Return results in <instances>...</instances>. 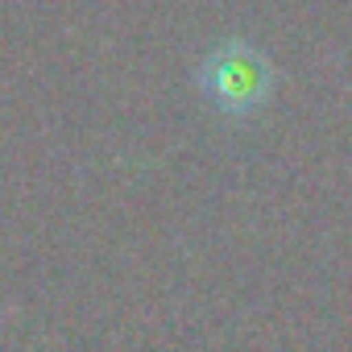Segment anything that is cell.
Segmentation results:
<instances>
[{
  "label": "cell",
  "mask_w": 352,
  "mask_h": 352,
  "mask_svg": "<svg viewBox=\"0 0 352 352\" xmlns=\"http://www.w3.org/2000/svg\"><path fill=\"white\" fill-rule=\"evenodd\" d=\"M195 83H199L204 100L216 112L245 120V116L261 112L265 100L274 96V67L257 46L224 42V46L204 54V63L195 71Z\"/></svg>",
  "instance_id": "obj_1"
}]
</instances>
